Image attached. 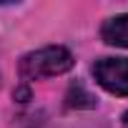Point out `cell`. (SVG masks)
<instances>
[{
    "instance_id": "cell-1",
    "label": "cell",
    "mask_w": 128,
    "mask_h": 128,
    "mask_svg": "<svg viewBox=\"0 0 128 128\" xmlns=\"http://www.w3.org/2000/svg\"><path fill=\"white\" fill-rule=\"evenodd\" d=\"M70 68H73V55H70V50L60 48V45H48V48L33 50V53L23 55V60H20V76L25 80L60 76Z\"/></svg>"
},
{
    "instance_id": "cell-2",
    "label": "cell",
    "mask_w": 128,
    "mask_h": 128,
    "mask_svg": "<svg viewBox=\"0 0 128 128\" xmlns=\"http://www.w3.org/2000/svg\"><path fill=\"white\" fill-rule=\"evenodd\" d=\"M100 88L113 96H128V58H103L93 66Z\"/></svg>"
},
{
    "instance_id": "cell-3",
    "label": "cell",
    "mask_w": 128,
    "mask_h": 128,
    "mask_svg": "<svg viewBox=\"0 0 128 128\" xmlns=\"http://www.w3.org/2000/svg\"><path fill=\"white\" fill-rule=\"evenodd\" d=\"M100 38L108 45H118V48H128V13L126 15H116L110 20L103 23L100 28Z\"/></svg>"
},
{
    "instance_id": "cell-4",
    "label": "cell",
    "mask_w": 128,
    "mask_h": 128,
    "mask_svg": "<svg viewBox=\"0 0 128 128\" xmlns=\"http://www.w3.org/2000/svg\"><path fill=\"white\" fill-rule=\"evenodd\" d=\"M123 126L128 128V110H126V116H123Z\"/></svg>"
}]
</instances>
